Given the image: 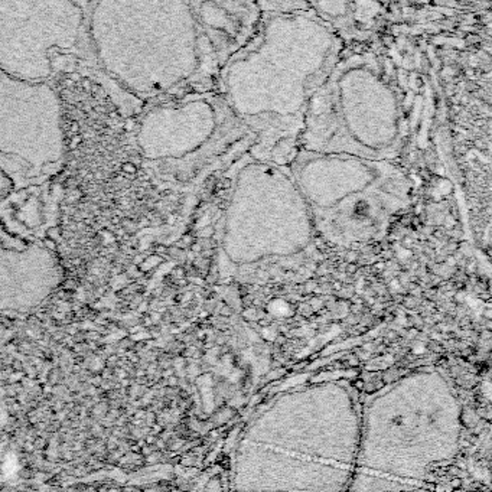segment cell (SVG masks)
Here are the masks:
<instances>
[{
	"label": "cell",
	"instance_id": "10",
	"mask_svg": "<svg viewBox=\"0 0 492 492\" xmlns=\"http://www.w3.org/2000/svg\"><path fill=\"white\" fill-rule=\"evenodd\" d=\"M265 13H285L309 10L307 0H254Z\"/></svg>",
	"mask_w": 492,
	"mask_h": 492
},
{
	"label": "cell",
	"instance_id": "4",
	"mask_svg": "<svg viewBox=\"0 0 492 492\" xmlns=\"http://www.w3.org/2000/svg\"><path fill=\"white\" fill-rule=\"evenodd\" d=\"M137 148L183 181L202 179L248 152L254 134L220 91L192 92L148 108L136 129Z\"/></svg>",
	"mask_w": 492,
	"mask_h": 492
},
{
	"label": "cell",
	"instance_id": "9",
	"mask_svg": "<svg viewBox=\"0 0 492 492\" xmlns=\"http://www.w3.org/2000/svg\"><path fill=\"white\" fill-rule=\"evenodd\" d=\"M309 10L341 38L356 32V0H307Z\"/></svg>",
	"mask_w": 492,
	"mask_h": 492
},
{
	"label": "cell",
	"instance_id": "8",
	"mask_svg": "<svg viewBox=\"0 0 492 492\" xmlns=\"http://www.w3.org/2000/svg\"><path fill=\"white\" fill-rule=\"evenodd\" d=\"M191 2L221 68L250 41L265 15L254 0H191Z\"/></svg>",
	"mask_w": 492,
	"mask_h": 492
},
{
	"label": "cell",
	"instance_id": "2",
	"mask_svg": "<svg viewBox=\"0 0 492 492\" xmlns=\"http://www.w3.org/2000/svg\"><path fill=\"white\" fill-rule=\"evenodd\" d=\"M92 52L106 84L139 101L218 91L221 66L191 0H97Z\"/></svg>",
	"mask_w": 492,
	"mask_h": 492
},
{
	"label": "cell",
	"instance_id": "3",
	"mask_svg": "<svg viewBox=\"0 0 492 492\" xmlns=\"http://www.w3.org/2000/svg\"><path fill=\"white\" fill-rule=\"evenodd\" d=\"M407 114L395 73L371 51H342L309 101L300 149L374 160L400 156Z\"/></svg>",
	"mask_w": 492,
	"mask_h": 492
},
{
	"label": "cell",
	"instance_id": "5",
	"mask_svg": "<svg viewBox=\"0 0 492 492\" xmlns=\"http://www.w3.org/2000/svg\"><path fill=\"white\" fill-rule=\"evenodd\" d=\"M0 69L35 83L58 73L94 71L84 0H0Z\"/></svg>",
	"mask_w": 492,
	"mask_h": 492
},
{
	"label": "cell",
	"instance_id": "1",
	"mask_svg": "<svg viewBox=\"0 0 492 492\" xmlns=\"http://www.w3.org/2000/svg\"><path fill=\"white\" fill-rule=\"evenodd\" d=\"M344 51V38L311 10L265 13L221 68L218 91L254 134L248 153L280 167L300 150L309 101Z\"/></svg>",
	"mask_w": 492,
	"mask_h": 492
},
{
	"label": "cell",
	"instance_id": "6",
	"mask_svg": "<svg viewBox=\"0 0 492 492\" xmlns=\"http://www.w3.org/2000/svg\"><path fill=\"white\" fill-rule=\"evenodd\" d=\"M288 168L319 218L360 208L400 211L412 201V181L393 160L300 149Z\"/></svg>",
	"mask_w": 492,
	"mask_h": 492
},
{
	"label": "cell",
	"instance_id": "7",
	"mask_svg": "<svg viewBox=\"0 0 492 492\" xmlns=\"http://www.w3.org/2000/svg\"><path fill=\"white\" fill-rule=\"evenodd\" d=\"M64 149L55 90L0 69V169L15 179L38 178L59 165Z\"/></svg>",
	"mask_w": 492,
	"mask_h": 492
}]
</instances>
